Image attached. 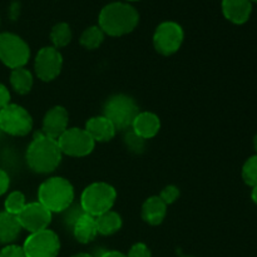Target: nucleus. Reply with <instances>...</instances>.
<instances>
[{
    "instance_id": "obj_36",
    "label": "nucleus",
    "mask_w": 257,
    "mask_h": 257,
    "mask_svg": "<svg viewBox=\"0 0 257 257\" xmlns=\"http://www.w3.org/2000/svg\"><path fill=\"white\" fill-rule=\"evenodd\" d=\"M251 2H252V3H257V0H251Z\"/></svg>"
},
{
    "instance_id": "obj_17",
    "label": "nucleus",
    "mask_w": 257,
    "mask_h": 257,
    "mask_svg": "<svg viewBox=\"0 0 257 257\" xmlns=\"http://www.w3.org/2000/svg\"><path fill=\"white\" fill-rule=\"evenodd\" d=\"M73 233L78 242L80 243H89L92 242L98 235L97 222H95L94 216L89 213H80L74 221L73 225Z\"/></svg>"
},
{
    "instance_id": "obj_7",
    "label": "nucleus",
    "mask_w": 257,
    "mask_h": 257,
    "mask_svg": "<svg viewBox=\"0 0 257 257\" xmlns=\"http://www.w3.org/2000/svg\"><path fill=\"white\" fill-rule=\"evenodd\" d=\"M0 130L10 136L23 137L33 130V118L22 105L8 104L0 109Z\"/></svg>"
},
{
    "instance_id": "obj_12",
    "label": "nucleus",
    "mask_w": 257,
    "mask_h": 257,
    "mask_svg": "<svg viewBox=\"0 0 257 257\" xmlns=\"http://www.w3.org/2000/svg\"><path fill=\"white\" fill-rule=\"evenodd\" d=\"M20 226L30 233L47 230L52 221V212L47 207L38 202L27 203L24 210L17 216Z\"/></svg>"
},
{
    "instance_id": "obj_22",
    "label": "nucleus",
    "mask_w": 257,
    "mask_h": 257,
    "mask_svg": "<svg viewBox=\"0 0 257 257\" xmlns=\"http://www.w3.org/2000/svg\"><path fill=\"white\" fill-rule=\"evenodd\" d=\"M72 29L67 23H59V24L54 25L50 32V39L54 44V48H63L67 47L70 42H72Z\"/></svg>"
},
{
    "instance_id": "obj_38",
    "label": "nucleus",
    "mask_w": 257,
    "mask_h": 257,
    "mask_svg": "<svg viewBox=\"0 0 257 257\" xmlns=\"http://www.w3.org/2000/svg\"><path fill=\"white\" fill-rule=\"evenodd\" d=\"M186 257H190V256H186Z\"/></svg>"
},
{
    "instance_id": "obj_30",
    "label": "nucleus",
    "mask_w": 257,
    "mask_h": 257,
    "mask_svg": "<svg viewBox=\"0 0 257 257\" xmlns=\"http://www.w3.org/2000/svg\"><path fill=\"white\" fill-rule=\"evenodd\" d=\"M10 104V92L4 84L0 83V109Z\"/></svg>"
},
{
    "instance_id": "obj_5",
    "label": "nucleus",
    "mask_w": 257,
    "mask_h": 257,
    "mask_svg": "<svg viewBox=\"0 0 257 257\" xmlns=\"http://www.w3.org/2000/svg\"><path fill=\"white\" fill-rule=\"evenodd\" d=\"M140 108L132 97L125 94H115L105 102L103 115L112 122L115 130L125 131L132 128Z\"/></svg>"
},
{
    "instance_id": "obj_4",
    "label": "nucleus",
    "mask_w": 257,
    "mask_h": 257,
    "mask_svg": "<svg viewBox=\"0 0 257 257\" xmlns=\"http://www.w3.org/2000/svg\"><path fill=\"white\" fill-rule=\"evenodd\" d=\"M117 198V192L105 182H95L88 186L80 196V206L83 212L97 216L112 210Z\"/></svg>"
},
{
    "instance_id": "obj_21",
    "label": "nucleus",
    "mask_w": 257,
    "mask_h": 257,
    "mask_svg": "<svg viewBox=\"0 0 257 257\" xmlns=\"http://www.w3.org/2000/svg\"><path fill=\"white\" fill-rule=\"evenodd\" d=\"M10 84L13 89L19 94H28L33 87L32 73L24 67L13 69L10 74Z\"/></svg>"
},
{
    "instance_id": "obj_24",
    "label": "nucleus",
    "mask_w": 257,
    "mask_h": 257,
    "mask_svg": "<svg viewBox=\"0 0 257 257\" xmlns=\"http://www.w3.org/2000/svg\"><path fill=\"white\" fill-rule=\"evenodd\" d=\"M5 211L8 213H12V215L18 216L24 207L27 206V201H25V196L23 195L20 191H14V192L10 193L9 196L5 200Z\"/></svg>"
},
{
    "instance_id": "obj_16",
    "label": "nucleus",
    "mask_w": 257,
    "mask_h": 257,
    "mask_svg": "<svg viewBox=\"0 0 257 257\" xmlns=\"http://www.w3.org/2000/svg\"><path fill=\"white\" fill-rule=\"evenodd\" d=\"M85 131L94 142H108L114 137L117 132L112 122L107 119L104 115L90 118L85 124Z\"/></svg>"
},
{
    "instance_id": "obj_2",
    "label": "nucleus",
    "mask_w": 257,
    "mask_h": 257,
    "mask_svg": "<svg viewBox=\"0 0 257 257\" xmlns=\"http://www.w3.org/2000/svg\"><path fill=\"white\" fill-rule=\"evenodd\" d=\"M140 20L137 10L124 3H112L99 14V28L110 37H122L136 29Z\"/></svg>"
},
{
    "instance_id": "obj_19",
    "label": "nucleus",
    "mask_w": 257,
    "mask_h": 257,
    "mask_svg": "<svg viewBox=\"0 0 257 257\" xmlns=\"http://www.w3.org/2000/svg\"><path fill=\"white\" fill-rule=\"evenodd\" d=\"M22 226L17 216L8 213L7 211L0 212V243L9 245L17 240L19 236Z\"/></svg>"
},
{
    "instance_id": "obj_8",
    "label": "nucleus",
    "mask_w": 257,
    "mask_h": 257,
    "mask_svg": "<svg viewBox=\"0 0 257 257\" xmlns=\"http://www.w3.org/2000/svg\"><path fill=\"white\" fill-rule=\"evenodd\" d=\"M25 257H57L60 250V241L57 233L52 230L34 232L25 240Z\"/></svg>"
},
{
    "instance_id": "obj_28",
    "label": "nucleus",
    "mask_w": 257,
    "mask_h": 257,
    "mask_svg": "<svg viewBox=\"0 0 257 257\" xmlns=\"http://www.w3.org/2000/svg\"><path fill=\"white\" fill-rule=\"evenodd\" d=\"M127 257H152V253L145 243H136L131 247Z\"/></svg>"
},
{
    "instance_id": "obj_33",
    "label": "nucleus",
    "mask_w": 257,
    "mask_h": 257,
    "mask_svg": "<svg viewBox=\"0 0 257 257\" xmlns=\"http://www.w3.org/2000/svg\"><path fill=\"white\" fill-rule=\"evenodd\" d=\"M251 198H252L253 202L257 205V185L252 187V191H251Z\"/></svg>"
},
{
    "instance_id": "obj_27",
    "label": "nucleus",
    "mask_w": 257,
    "mask_h": 257,
    "mask_svg": "<svg viewBox=\"0 0 257 257\" xmlns=\"http://www.w3.org/2000/svg\"><path fill=\"white\" fill-rule=\"evenodd\" d=\"M145 140H142L141 137H138L135 132H130L125 136V143H127L128 148L131 151H135V152H141L145 147Z\"/></svg>"
},
{
    "instance_id": "obj_3",
    "label": "nucleus",
    "mask_w": 257,
    "mask_h": 257,
    "mask_svg": "<svg viewBox=\"0 0 257 257\" xmlns=\"http://www.w3.org/2000/svg\"><path fill=\"white\" fill-rule=\"evenodd\" d=\"M38 200L50 212H62L69 208L74 200L72 183L63 177H52L40 185Z\"/></svg>"
},
{
    "instance_id": "obj_20",
    "label": "nucleus",
    "mask_w": 257,
    "mask_h": 257,
    "mask_svg": "<svg viewBox=\"0 0 257 257\" xmlns=\"http://www.w3.org/2000/svg\"><path fill=\"white\" fill-rule=\"evenodd\" d=\"M95 222H97L98 233H102L104 236L113 235V233L118 232L122 227V218L117 212L112 210L97 216Z\"/></svg>"
},
{
    "instance_id": "obj_32",
    "label": "nucleus",
    "mask_w": 257,
    "mask_h": 257,
    "mask_svg": "<svg viewBox=\"0 0 257 257\" xmlns=\"http://www.w3.org/2000/svg\"><path fill=\"white\" fill-rule=\"evenodd\" d=\"M100 257H127L123 255L122 252H118V251H107V252L103 253Z\"/></svg>"
},
{
    "instance_id": "obj_9",
    "label": "nucleus",
    "mask_w": 257,
    "mask_h": 257,
    "mask_svg": "<svg viewBox=\"0 0 257 257\" xmlns=\"http://www.w3.org/2000/svg\"><path fill=\"white\" fill-rule=\"evenodd\" d=\"M58 145L63 155L70 157H84L94 150L95 142L82 128H68L59 138Z\"/></svg>"
},
{
    "instance_id": "obj_25",
    "label": "nucleus",
    "mask_w": 257,
    "mask_h": 257,
    "mask_svg": "<svg viewBox=\"0 0 257 257\" xmlns=\"http://www.w3.org/2000/svg\"><path fill=\"white\" fill-rule=\"evenodd\" d=\"M242 180L246 185L251 187L257 185V155L248 158L243 165Z\"/></svg>"
},
{
    "instance_id": "obj_10",
    "label": "nucleus",
    "mask_w": 257,
    "mask_h": 257,
    "mask_svg": "<svg viewBox=\"0 0 257 257\" xmlns=\"http://www.w3.org/2000/svg\"><path fill=\"white\" fill-rule=\"evenodd\" d=\"M183 29L175 22H165L160 24L153 35L156 50L162 55H172L177 52L183 43Z\"/></svg>"
},
{
    "instance_id": "obj_18",
    "label": "nucleus",
    "mask_w": 257,
    "mask_h": 257,
    "mask_svg": "<svg viewBox=\"0 0 257 257\" xmlns=\"http://www.w3.org/2000/svg\"><path fill=\"white\" fill-rule=\"evenodd\" d=\"M167 213V205L160 198V196H153L146 200L142 206V218L152 226L162 223Z\"/></svg>"
},
{
    "instance_id": "obj_26",
    "label": "nucleus",
    "mask_w": 257,
    "mask_h": 257,
    "mask_svg": "<svg viewBox=\"0 0 257 257\" xmlns=\"http://www.w3.org/2000/svg\"><path fill=\"white\" fill-rule=\"evenodd\" d=\"M178 196H180V190H178V187H176V186H167V187H165L162 190L160 198L166 203V205H171V203H173L177 200Z\"/></svg>"
},
{
    "instance_id": "obj_6",
    "label": "nucleus",
    "mask_w": 257,
    "mask_h": 257,
    "mask_svg": "<svg viewBox=\"0 0 257 257\" xmlns=\"http://www.w3.org/2000/svg\"><path fill=\"white\" fill-rule=\"evenodd\" d=\"M30 58L29 45L13 33L0 34V60L12 69L24 67Z\"/></svg>"
},
{
    "instance_id": "obj_37",
    "label": "nucleus",
    "mask_w": 257,
    "mask_h": 257,
    "mask_svg": "<svg viewBox=\"0 0 257 257\" xmlns=\"http://www.w3.org/2000/svg\"><path fill=\"white\" fill-rule=\"evenodd\" d=\"M130 2H136V0H130Z\"/></svg>"
},
{
    "instance_id": "obj_11",
    "label": "nucleus",
    "mask_w": 257,
    "mask_h": 257,
    "mask_svg": "<svg viewBox=\"0 0 257 257\" xmlns=\"http://www.w3.org/2000/svg\"><path fill=\"white\" fill-rule=\"evenodd\" d=\"M63 67V57L54 47H44L35 57V74L43 82H50L59 75Z\"/></svg>"
},
{
    "instance_id": "obj_14",
    "label": "nucleus",
    "mask_w": 257,
    "mask_h": 257,
    "mask_svg": "<svg viewBox=\"0 0 257 257\" xmlns=\"http://www.w3.org/2000/svg\"><path fill=\"white\" fill-rule=\"evenodd\" d=\"M222 13L233 24H245L252 13L251 0H222Z\"/></svg>"
},
{
    "instance_id": "obj_23",
    "label": "nucleus",
    "mask_w": 257,
    "mask_h": 257,
    "mask_svg": "<svg viewBox=\"0 0 257 257\" xmlns=\"http://www.w3.org/2000/svg\"><path fill=\"white\" fill-rule=\"evenodd\" d=\"M104 32L99 27H90L83 32L80 44L87 49H97L104 40Z\"/></svg>"
},
{
    "instance_id": "obj_29",
    "label": "nucleus",
    "mask_w": 257,
    "mask_h": 257,
    "mask_svg": "<svg viewBox=\"0 0 257 257\" xmlns=\"http://www.w3.org/2000/svg\"><path fill=\"white\" fill-rule=\"evenodd\" d=\"M0 257H25L23 247L17 245H8L0 251Z\"/></svg>"
},
{
    "instance_id": "obj_1",
    "label": "nucleus",
    "mask_w": 257,
    "mask_h": 257,
    "mask_svg": "<svg viewBox=\"0 0 257 257\" xmlns=\"http://www.w3.org/2000/svg\"><path fill=\"white\" fill-rule=\"evenodd\" d=\"M62 156L57 140L38 133L27 150V163L34 172L50 173L60 165Z\"/></svg>"
},
{
    "instance_id": "obj_34",
    "label": "nucleus",
    "mask_w": 257,
    "mask_h": 257,
    "mask_svg": "<svg viewBox=\"0 0 257 257\" xmlns=\"http://www.w3.org/2000/svg\"><path fill=\"white\" fill-rule=\"evenodd\" d=\"M72 257H93L92 255H88V253H78V255H74Z\"/></svg>"
},
{
    "instance_id": "obj_35",
    "label": "nucleus",
    "mask_w": 257,
    "mask_h": 257,
    "mask_svg": "<svg viewBox=\"0 0 257 257\" xmlns=\"http://www.w3.org/2000/svg\"><path fill=\"white\" fill-rule=\"evenodd\" d=\"M253 148H255L256 155H257V135L255 136V138H253Z\"/></svg>"
},
{
    "instance_id": "obj_15",
    "label": "nucleus",
    "mask_w": 257,
    "mask_h": 257,
    "mask_svg": "<svg viewBox=\"0 0 257 257\" xmlns=\"http://www.w3.org/2000/svg\"><path fill=\"white\" fill-rule=\"evenodd\" d=\"M160 128V118L152 112H140L132 124V131L142 140L153 138L158 133Z\"/></svg>"
},
{
    "instance_id": "obj_13",
    "label": "nucleus",
    "mask_w": 257,
    "mask_h": 257,
    "mask_svg": "<svg viewBox=\"0 0 257 257\" xmlns=\"http://www.w3.org/2000/svg\"><path fill=\"white\" fill-rule=\"evenodd\" d=\"M69 114L67 109L60 105H55L47 112L43 119V135L57 140L68 130Z\"/></svg>"
},
{
    "instance_id": "obj_31",
    "label": "nucleus",
    "mask_w": 257,
    "mask_h": 257,
    "mask_svg": "<svg viewBox=\"0 0 257 257\" xmlns=\"http://www.w3.org/2000/svg\"><path fill=\"white\" fill-rule=\"evenodd\" d=\"M9 176H8V173L4 170H0V196L7 192L8 188H9Z\"/></svg>"
}]
</instances>
